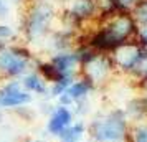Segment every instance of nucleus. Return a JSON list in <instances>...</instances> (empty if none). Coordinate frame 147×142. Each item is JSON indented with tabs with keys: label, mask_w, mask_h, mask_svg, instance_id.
Instances as JSON below:
<instances>
[{
	"label": "nucleus",
	"mask_w": 147,
	"mask_h": 142,
	"mask_svg": "<svg viewBox=\"0 0 147 142\" xmlns=\"http://www.w3.org/2000/svg\"><path fill=\"white\" fill-rule=\"evenodd\" d=\"M10 38H13V30L7 25H0V40L8 41Z\"/></svg>",
	"instance_id": "obj_18"
},
{
	"label": "nucleus",
	"mask_w": 147,
	"mask_h": 142,
	"mask_svg": "<svg viewBox=\"0 0 147 142\" xmlns=\"http://www.w3.org/2000/svg\"><path fill=\"white\" fill-rule=\"evenodd\" d=\"M104 30H106V33L121 46L122 43L129 41V38L136 33V23H134V20L129 15H119L107 27H104Z\"/></svg>",
	"instance_id": "obj_8"
},
{
	"label": "nucleus",
	"mask_w": 147,
	"mask_h": 142,
	"mask_svg": "<svg viewBox=\"0 0 147 142\" xmlns=\"http://www.w3.org/2000/svg\"><path fill=\"white\" fill-rule=\"evenodd\" d=\"M147 55V48L140 46L139 43H131L126 41L121 46H117L113 51V63L122 71L132 73L136 68L139 66V63L144 60Z\"/></svg>",
	"instance_id": "obj_5"
},
{
	"label": "nucleus",
	"mask_w": 147,
	"mask_h": 142,
	"mask_svg": "<svg viewBox=\"0 0 147 142\" xmlns=\"http://www.w3.org/2000/svg\"><path fill=\"white\" fill-rule=\"evenodd\" d=\"M124 114L131 124L147 121V98L144 96V98H136L129 101L124 109Z\"/></svg>",
	"instance_id": "obj_11"
},
{
	"label": "nucleus",
	"mask_w": 147,
	"mask_h": 142,
	"mask_svg": "<svg viewBox=\"0 0 147 142\" xmlns=\"http://www.w3.org/2000/svg\"><path fill=\"white\" fill-rule=\"evenodd\" d=\"M113 68H114V63L111 56L98 53L93 60H89L86 65H83V76L88 78L94 86H98V84H101V83H104L107 79V76L113 71Z\"/></svg>",
	"instance_id": "obj_6"
},
{
	"label": "nucleus",
	"mask_w": 147,
	"mask_h": 142,
	"mask_svg": "<svg viewBox=\"0 0 147 142\" xmlns=\"http://www.w3.org/2000/svg\"><path fill=\"white\" fill-rule=\"evenodd\" d=\"M74 122V114L71 108H65V106H58L55 104V109L50 112L47 117V124H45V132L51 137H58V135Z\"/></svg>",
	"instance_id": "obj_7"
},
{
	"label": "nucleus",
	"mask_w": 147,
	"mask_h": 142,
	"mask_svg": "<svg viewBox=\"0 0 147 142\" xmlns=\"http://www.w3.org/2000/svg\"><path fill=\"white\" fill-rule=\"evenodd\" d=\"M117 3H119L121 8H126V7H129V5L136 3V0H117Z\"/></svg>",
	"instance_id": "obj_21"
},
{
	"label": "nucleus",
	"mask_w": 147,
	"mask_h": 142,
	"mask_svg": "<svg viewBox=\"0 0 147 142\" xmlns=\"http://www.w3.org/2000/svg\"><path fill=\"white\" fill-rule=\"evenodd\" d=\"M0 142H17V132L7 121L0 124Z\"/></svg>",
	"instance_id": "obj_16"
},
{
	"label": "nucleus",
	"mask_w": 147,
	"mask_h": 142,
	"mask_svg": "<svg viewBox=\"0 0 147 142\" xmlns=\"http://www.w3.org/2000/svg\"><path fill=\"white\" fill-rule=\"evenodd\" d=\"M33 101V94L27 93L22 88L20 79H10L8 83L0 86V111H12V109L25 108Z\"/></svg>",
	"instance_id": "obj_4"
},
{
	"label": "nucleus",
	"mask_w": 147,
	"mask_h": 142,
	"mask_svg": "<svg viewBox=\"0 0 147 142\" xmlns=\"http://www.w3.org/2000/svg\"><path fill=\"white\" fill-rule=\"evenodd\" d=\"M93 12H94V3L91 0H76L73 3V8H71L69 13L73 15L78 22H81L83 18L91 17Z\"/></svg>",
	"instance_id": "obj_14"
},
{
	"label": "nucleus",
	"mask_w": 147,
	"mask_h": 142,
	"mask_svg": "<svg viewBox=\"0 0 147 142\" xmlns=\"http://www.w3.org/2000/svg\"><path fill=\"white\" fill-rule=\"evenodd\" d=\"M86 134H88V124L83 119H80V121H74L71 126H68L56 137V141L58 142H83Z\"/></svg>",
	"instance_id": "obj_12"
},
{
	"label": "nucleus",
	"mask_w": 147,
	"mask_h": 142,
	"mask_svg": "<svg viewBox=\"0 0 147 142\" xmlns=\"http://www.w3.org/2000/svg\"><path fill=\"white\" fill-rule=\"evenodd\" d=\"M129 135L132 142H147V121L131 124Z\"/></svg>",
	"instance_id": "obj_15"
},
{
	"label": "nucleus",
	"mask_w": 147,
	"mask_h": 142,
	"mask_svg": "<svg viewBox=\"0 0 147 142\" xmlns=\"http://www.w3.org/2000/svg\"><path fill=\"white\" fill-rule=\"evenodd\" d=\"M50 63L53 65L55 69L61 76H71V78H76L78 66H81L74 51H60V53H55L50 58Z\"/></svg>",
	"instance_id": "obj_9"
},
{
	"label": "nucleus",
	"mask_w": 147,
	"mask_h": 142,
	"mask_svg": "<svg viewBox=\"0 0 147 142\" xmlns=\"http://www.w3.org/2000/svg\"><path fill=\"white\" fill-rule=\"evenodd\" d=\"M136 18L139 23L147 25V0H142L136 7Z\"/></svg>",
	"instance_id": "obj_17"
},
{
	"label": "nucleus",
	"mask_w": 147,
	"mask_h": 142,
	"mask_svg": "<svg viewBox=\"0 0 147 142\" xmlns=\"http://www.w3.org/2000/svg\"><path fill=\"white\" fill-rule=\"evenodd\" d=\"M32 63V51L27 46L13 45L0 53V73L10 79H18L30 71Z\"/></svg>",
	"instance_id": "obj_2"
},
{
	"label": "nucleus",
	"mask_w": 147,
	"mask_h": 142,
	"mask_svg": "<svg viewBox=\"0 0 147 142\" xmlns=\"http://www.w3.org/2000/svg\"><path fill=\"white\" fill-rule=\"evenodd\" d=\"M2 122H5V112L3 111H0V124Z\"/></svg>",
	"instance_id": "obj_22"
},
{
	"label": "nucleus",
	"mask_w": 147,
	"mask_h": 142,
	"mask_svg": "<svg viewBox=\"0 0 147 142\" xmlns=\"http://www.w3.org/2000/svg\"><path fill=\"white\" fill-rule=\"evenodd\" d=\"M131 122L124 109H109L98 112L88 124V135L94 142H131Z\"/></svg>",
	"instance_id": "obj_1"
},
{
	"label": "nucleus",
	"mask_w": 147,
	"mask_h": 142,
	"mask_svg": "<svg viewBox=\"0 0 147 142\" xmlns=\"http://www.w3.org/2000/svg\"><path fill=\"white\" fill-rule=\"evenodd\" d=\"M51 18H53V8L47 3H40L33 10L28 12L23 30H25V36L28 38L30 43L45 36L48 27L51 23Z\"/></svg>",
	"instance_id": "obj_3"
},
{
	"label": "nucleus",
	"mask_w": 147,
	"mask_h": 142,
	"mask_svg": "<svg viewBox=\"0 0 147 142\" xmlns=\"http://www.w3.org/2000/svg\"><path fill=\"white\" fill-rule=\"evenodd\" d=\"M7 15H8V5L3 0H0V17H7Z\"/></svg>",
	"instance_id": "obj_20"
},
{
	"label": "nucleus",
	"mask_w": 147,
	"mask_h": 142,
	"mask_svg": "<svg viewBox=\"0 0 147 142\" xmlns=\"http://www.w3.org/2000/svg\"><path fill=\"white\" fill-rule=\"evenodd\" d=\"M28 142H50L47 139H33V141H28Z\"/></svg>",
	"instance_id": "obj_23"
},
{
	"label": "nucleus",
	"mask_w": 147,
	"mask_h": 142,
	"mask_svg": "<svg viewBox=\"0 0 147 142\" xmlns=\"http://www.w3.org/2000/svg\"><path fill=\"white\" fill-rule=\"evenodd\" d=\"M139 45L147 48V25H144V27L139 30Z\"/></svg>",
	"instance_id": "obj_19"
},
{
	"label": "nucleus",
	"mask_w": 147,
	"mask_h": 142,
	"mask_svg": "<svg viewBox=\"0 0 147 142\" xmlns=\"http://www.w3.org/2000/svg\"><path fill=\"white\" fill-rule=\"evenodd\" d=\"M22 88L30 94H36L41 99H50V84L36 71H28L20 78Z\"/></svg>",
	"instance_id": "obj_10"
},
{
	"label": "nucleus",
	"mask_w": 147,
	"mask_h": 142,
	"mask_svg": "<svg viewBox=\"0 0 147 142\" xmlns=\"http://www.w3.org/2000/svg\"><path fill=\"white\" fill-rule=\"evenodd\" d=\"M94 88H96V86H94L88 78L81 76L80 79H74V81L71 83V86L66 89V94H69L71 99L76 102V101H81V99H88L89 93L94 91Z\"/></svg>",
	"instance_id": "obj_13"
}]
</instances>
